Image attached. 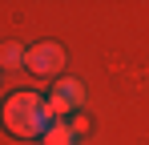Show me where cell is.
Masks as SVG:
<instances>
[{
    "label": "cell",
    "instance_id": "obj_1",
    "mask_svg": "<svg viewBox=\"0 0 149 145\" xmlns=\"http://www.w3.org/2000/svg\"><path fill=\"white\" fill-rule=\"evenodd\" d=\"M0 121L12 137H45V129L52 125L40 93H12L0 105Z\"/></svg>",
    "mask_w": 149,
    "mask_h": 145
},
{
    "label": "cell",
    "instance_id": "obj_2",
    "mask_svg": "<svg viewBox=\"0 0 149 145\" xmlns=\"http://www.w3.org/2000/svg\"><path fill=\"white\" fill-rule=\"evenodd\" d=\"M45 109H49L52 121H69L73 113L85 109V85L77 77H56L52 81V93L45 97Z\"/></svg>",
    "mask_w": 149,
    "mask_h": 145
},
{
    "label": "cell",
    "instance_id": "obj_3",
    "mask_svg": "<svg viewBox=\"0 0 149 145\" xmlns=\"http://www.w3.org/2000/svg\"><path fill=\"white\" fill-rule=\"evenodd\" d=\"M24 69L32 72V77H52V72H61V69H65V48L56 45V40L32 45L28 56H24Z\"/></svg>",
    "mask_w": 149,
    "mask_h": 145
},
{
    "label": "cell",
    "instance_id": "obj_4",
    "mask_svg": "<svg viewBox=\"0 0 149 145\" xmlns=\"http://www.w3.org/2000/svg\"><path fill=\"white\" fill-rule=\"evenodd\" d=\"M24 56H28V48L20 45V40H4V45H0V72H20Z\"/></svg>",
    "mask_w": 149,
    "mask_h": 145
},
{
    "label": "cell",
    "instance_id": "obj_5",
    "mask_svg": "<svg viewBox=\"0 0 149 145\" xmlns=\"http://www.w3.org/2000/svg\"><path fill=\"white\" fill-rule=\"evenodd\" d=\"M40 145H77V137L69 133L65 121H52L49 129H45V137H40Z\"/></svg>",
    "mask_w": 149,
    "mask_h": 145
},
{
    "label": "cell",
    "instance_id": "obj_6",
    "mask_svg": "<svg viewBox=\"0 0 149 145\" xmlns=\"http://www.w3.org/2000/svg\"><path fill=\"white\" fill-rule=\"evenodd\" d=\"M65 125H69V133H73L77 141H81V137H85V133H89V117H85V113H73V117L65 121Z\"/></svg>",
    "mask_w": 149,
    "mask_h": 145
},
{
    "label": "cell",
    "instance_id": "obj_7",
    "mask_svg": "<svg viewBox=\"0 0 149 145\" xmlns=\"http://www.w3.org/2000/svg\"><path fill=\"white\" fill-rule=\"evenodd\" d=\"M0 77H4V72H0Z\"/></svg>",
    "mask_w": 149,
    "mask_h": 145
}]
</instances>
